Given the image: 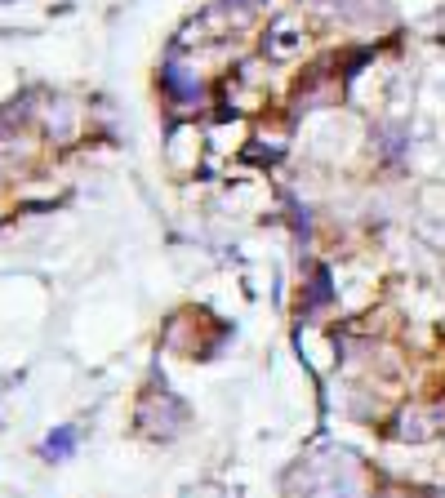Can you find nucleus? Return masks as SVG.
<instances>
[{"mask_svg":"<svg viewBox=\"0 0 445 498\" xmlns=\"http://www.w3.org/2000/svg\"><path fill=\"white\" fill-rule=\"evenodd\" d=\"M392 436H397V441H410V445H423V441L445 436V405L414 401V405L397 409V419H392Z\"/></svg>","mask_w":445,"mask_h":498,"instance_id":"obj_1","label":"nucleus"},{"mask_svg":"<svg viewBox=\"0 0 445 498\" xmlns=\"http://www.w3.org/2000/svg\"><path fill=\"white\" fill-rule=\"evenodd\" d=\"M436 498H445V489H436Z\"/></svg>","mask_w":445,"mask_h":498,"instance_id":"obj_2","label":"nucleus"}]
</instances>
